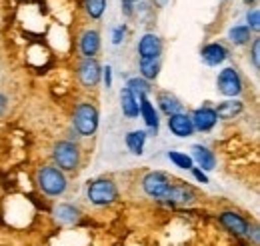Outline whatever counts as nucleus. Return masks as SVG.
<instances>
[{"mask_svg":"<svg viewBox=\"0 0 260 246\" xmlns=\"http://www.w3.org/2000/svg\"><path fill=\"white\" fill-rule=\"evenodd\" d=\"M220 222H222V226L226 230L234 232V234H246L248 232V222L240 214H236V212H222Z\"/></svg>","mask_w":260,"mask_h":246,"instance_id":"13","label":"nucleus"},{"mask_svg":"<svg viewBox=\"0 0 260 246\" xmlns=\"http://www.w3.org/2000/svg\"><path fill=\"white\" fill-rule=\"evenodd\" d=\"M106 8V0H86V12L90 18H100Z\"/></svg>","mask_w":260,"mask_h":246,"instance_id":"26","label":"nucleus"},{"mask_svg":"<svg viewBox=\"0 0 260 246\" xmlns=\"http://www.w3.org/2000/svg\"><path fill=\"white\" fill-rule=\"evenodd\" d=\"M158 106L166 116H172V114H178L182 112V102L170 93H160L158 94Z\"/></svg>","mask_w":260,"mask_h":246,"instance_id":"15","label":"nucleus"},{"mask_svg":"<svg viewBox=\"0 0 260 246\" xmlns=\"http://www.w3.org/2000/svg\"><path fill=\"white\" fill-rule=\"evenodd\" d=\"M168 158L178 166V168H184V170H188V168H192V158L188 156V154H184V152H176V150H170L168 152Z\"/></svg>","mask_w":260,"mask_h":246,"instance_id":"24","label":"nucleus"},{"mask_svg":"<svg viewBox=\"0 0 260 246\" xmlns=\"http://www.w3.org/2000/svg\"><path fill=\"white\" fill-rule=\"evenodd\" d=\"M228 38L234 42V44H246L250 40V28L248 26H234L228 32Z\"/></svg>","mask_w":260,"mask_h":246,"instance_id":"23","label":"nucleus"},{"mask_svg":"<svg viewBox=\"0 0 260 246\" xmlns=\"http://www.w3.org/2000/svg\"><path fill=\"white\" fill-rule=\"evenodd\" d=\"M200 56H202V60L206 62L208 66H218V64H222L228 58V50L222 44L212 42V44H206L202 48V54Z\"/></svg>","mask_w":260,"mask_h":246,"instance_id":"12","label":"nucleus"},{"mask_svg":"<svg viewBox=\"0 0 260 246\" xmlns=\"http://www.w3.org/2000/svg\"><path fill=\"white\" fill-rule=\"evenodd\" d=\"M142 186H144V192L152 198H162L170 186L168 176L162 172H148L144 178H142Z\"/></svg>","mask_w":260,"mask_h":246,"instance_id":"6","label":"nucleus"},{"mask_svg":"<svg viewBox=\"0 0 260 246\" xmlns=\"http://www.w3.org/2000/svg\"><path fill=\"white\" fill-rule=\"evenodd\" d=\"M130 2H132V0H130Z\"/></svg>","mask_w":260,"mask_h":246,"instance_id":"35","label":"nucleus"},{"mask_svg":"<svg viewBox=\"0 0 260 246\" xmlns=\"http://www.w3.org/2000/svg\"><path fill=\"white\" fill-rule=\"evenodd\" d=\"M52 156H54V162L58 164L60 170H74L78 166V162H80L78 146L68 142V140H62V142L54 144Z\"/></svg>","mask_w":260,"mask_h":246,"instance_id":"4","label":"nucleus"},{"mask_svg":"<svg viewBox=\"0 0 260 246\" xmlns=\"http://www.w3.org/2000/svg\"><path fill=\"white\" fill-rule=\"evenodd\" d=\"M122 36H124V28H116V30H114V38H112V42H114V44H120Z\"/></svg>","mask_w":260,"mask_h":246,"instance_id":"31","label":"nucleus"},{"mask_svg":"<svg viewBox=\"0 0 260 246\" xmlns=\"http://www.w3.org/2000/svg\"><path fill=\"white\" fill-rule=\"evenodd\" d=\"M190 158L196 160V162H198V166H200V168H204V170H212V168H214V164H216L214 154L210 152L208 148L200 146V144H194V146H192V156H190Z\"/></svg>","mask_w":260,"mask_h":246,"instance_id":"16","label":"nucleus"},{"mask_svg":"<svg viewBox=\"0 0 260 246\" xmlns=\"http://www.w3.org/2000/svg\"><path fill=\"white\" fill-rule=\"evenodd\" d=\"M72 120H74V126L80 136H92L98 128V110L92 104L82 102L76 106Z\"/></svg>","mask_w":260,"mask_h":246,"instance_id":"2","label":"nucleus"},{"mask_svg":"<svg viewBox=\"0 0 260 246\" xmlns=\"http://www.w3.org/2000/svg\"><path fill=\"white\" fill-rule=\"evenodd\" d=\"M246 20H248V28H254V30H258V26H260V12H258V8H254L252 12H248V14H246Z\"/></svg>","mask_w":260,"mask_h":246,"instance_id":"27","label":"nucleus"},{"mask_svg":"<svg viewBox=\"0 0 260 246\" xmlns=\"http://www.w3.org/2000/svg\"><path fill=\"white\" fill-rule=\"evenodd\" d=\"M128 88L130 93L134 94V96H142V94H148L150 90V86H148V82L144 80V78H130L128 80Z\"/></svg>","mask_w":260,"mask_h":246,"instance_id":"25","label":"nucleus"},{"mask_svg":"<svg viewBox=\"0 0 260 246\" xmlns=\"http://www.w3.org/2000/svg\"><path fill=\"white\" fill-rule=\"evenodd\" d=\"M158 72H160V62H158V58H154V60H140V74H142L144 80L156 78Z\"/></svg>","mask_w":260,"mask_h":246,"instance_id":"22","label":"nucleus"},{"mask_svg":"<svg viewBox=\"0 0 260 246\" xmlns=\"http://www.w3.org/2000/svg\"><path fill=\"white\" fill-rule=\"evenodd\" d=\"M38 186L48 196H60L66 190V176L56 166H44L38 170Z\"/></svg>","mask_w":260,"mask_h":246,"instance_id":"1","label":"nucleus"},{"mask_svg":"<svg viewBox=\"0 0 260 246\" xmlns=\"http://www.w3.org/2000/svg\"><path fill=\"white\" fill-rule=\"evenodd\" d=\"M192 172H194V178H196V180H200L202 184H206V182H208V178H206V174H204V172H202L200 168H194Z\"/></svg>","mask_w":260,"mask_h":246,"instance_id":"30","label":"nucleus"},{"mask_svg":"<svg viewBox=\"0 0 260 246\" xmlns=\"http://www.w3.org/2000/svg\"><path fill=\"white\" fill-rule=\"evenodd\" d=\"M54 214L58 218V222L74 224V222L78 220V214H80V212H78L74 206H70V204H60V206L54 208Z\"/></svg>","mask_w":260,"mask_h":246,"instance_id":"21","label":"nucleus"},{"mask_svg":"<svg viewBox=\"0 0 260 246\" xmlns=\"http://www.w3.org/2000/svg\"><path fill=\"white\" fill-rule=\"evenodd\" d=\"M216 84H218V93L224 96H238L242 93V80L234 68H224L218 74Z\"/></svg>","mask_w":260,"mask_h":246,"instance_id":"5","label":"nucleus"},{"mask_svg":"<svg viewBox=\"0 0 260 246\" xmlns=\"http://www.w3.org/2000/svg\"><path fill=\"white\" fill-rule=\"evenodd\" d=\"M162 52V42L156 34H144L138 42V54L140 60H154Z\"/></svg>","mask_w":260,"mask_h":246,"instance_id":"7","label":"nucleus"},{"mask_svg":"<svg viewBox=\"0 0 260 246\" xmlns=\"http://www.w3.org/2000/svg\"><path fill=\"white\" fill-rule=\"evenodd\" d=\"M214 112H216V118L230 120V118H234L242 112V102L240 100H224V102L218 104V108Z\"/></svg>","mask_w":260,"mask_h":246,"instance_id":"17","label":"nucleus"},{"mask_svg":"<svg viewBox=\"0 0 260 246\" xmlns=\"http://www.w3.org/2000/svg\"><path fill=\"white\" fill-rule=\"evenodd\" d=\"M252 62H254V68H260V40L256 38L254 44H252Z\"/></svg>","mask_w":260,"mask_h":246,"instance_id":"28","label":"nucleus"},{"mask_svg":"<svg viewBox=\"0 0 260 246\" xmlns=\"http://www.w3.org/2000/svg\"><path fill=\"white\" fill-rule=\"evenodd\" d=\"M144 142H146V132H142V130H132L126 134V146L132 154H142Z\"/></svg>","mask_w":260,"mask_h":246,"instance_id":"20","label":"nucleus"},{"mask_svg":"<svg viewBox=\"0 0 260 246\" xmlns=\"http://www.w3.org/2000/svg\"><path fill=\"white\" fill-rule=\"evenodd\" d=\"M120 106H122V112L128 118H134V116L140 114V110H138V98L130 93L128 88H122L120 90Z\"/></svg>","mask_w":260,"mask_h":246,"instance_id":"18","label":"nucleus"},{"mask_svg":"<svg viewBox=\"0 0 260 246\" xmlns=\"http://www.w3.org/2000/svg\"><path fill=\"white\" fill-rule=\"evenodd\" d=\"M190 120H192V126H194V130H200V132H206V130H210V128H214V124H216V112L212 110V108H208V106H202V108H198L194 110V114L190 116Z\"/></svg>","mask_w":260,"mask_h":246,"instance_id":"10","label":"nucleus"},{"mask_svg":"<svg viewBox=\"0 0 260 246\" xmlns=\"http://www.w3.org/2000/svg\"><path fill=\"white\" fill-rule=\"evenodd\" d=\"M168 128H170L172 134H176L180 138H186V136H190L194 132V126H192L190 116L184 114V112H178V114L168 116Z\"/></svg>","mask_w":260,"mask_h":246,"instance_id":"9","label":"nucleus"},{"mask_svg":"<svg viewBox=\"0 0 260 246\" xmlns=\"http://www.w3.org/2000/svg\"><path fill=\"white\" fill-rule=\"evenodd\" d=\"M122 6H124V12H126V14H132V8H130V0H124V2H122Z\"/></svg>","mask_w":260,"mask_h":246,"instance_id":"32","label":"nucleus"},{"mask_svg":"<svg viewBox=\"0 0 260 246\" xmlns=\"http://www.w3.org/2000/svg\"><path fill=\"white\" fill-rule=\"evenodd\" d=\"M244 2H248V4H250V2H254V0H244Z\"/></svg>","mask_w":260,"mask_h":246,"instance_id":"34","label":"nucleus"},{"mask_svg":"<svg viewBox=\"0 0 260 246\" xmlns=\"http://www.w3.org/2000/svg\"><path fill=\"white\" fill-rule=\"evenodd\" d=\"M100 48V34L96 30H86L80 38V50L86 58H94Z\"/></svg>","mask_w":260,"mask_h":246,"instance_id":"14","label":"nucleus"},{"mask_svg":"<svg viewBox=\"0 0 260 246\" xmlns=\"http://www.w3.org/2000/svg\"><path fill=\"white\" fill-rule=\"evenodd\" d=\"M136 98H138V110H140L144 122H146V126L156 134V132H158V112L154 110V106H152V102L148 100L146 94L136 96Z\"/></svg>","mask_w":260,"mask_h":246,"instance_id":"11","label":"nucleus"},{"mask_svg":"<svg viewBox=\"0 0 260 246\" xmlns=\"http://www.w3.org/2000/svg\"><path fill=\"white\" fill-rule=\"evenodd\" d=\"M100 64H98L94 58H84L82 64L78 66V78H80V82L84 84V86H88V88H92V86H96L98 80H100Z\"/></svg>","mask_w":260,"mask_h":246,"instance_id":"8","label":"nucleus"},{"mask_svg":"<svg viewBox=\"0 0 260 246\" xmlns=\"http://www.w3.org/2000/svg\"><path fill=\"white\" fill-rule=\"evenodd\" d=\"M104 84H106V88L112 86V68L110 66L104 68Z\"/></svg>","mask_w":260,"mask_h":246,"instance_id":"29","label":"nucleus"},{"mask_svg":"<svg viewBox=\"0 0 260 246\" xmlns=\"http://www.w3.org/2000/svg\"><path fill=\"white\" fill-rule=\"evenodd\" d=\"M162 198L164 200H168V202H188V200L192 198V192H190L186 186L170 184Z\"/></svg>","mask_w":260,"mask_h":246,"instance_id":"19","label":"nucleus"},{"mask_svg":"<svg viewBox=\"0 0 260 246\" xmlns=\"http://www.w3.org/2000/svg\"><path fill=\"white\" fill-rule=\"evenodd\" d=\"M118 192H116V186L112 180H106V178H100L94 180L92 184L88 186V200L96 206H106V204H112L116 200Z\"/></svg>","mask_w":260,"mask_h":246,"instance_id":"3","label":"nucleus"},{"mask_svg":"<svg viewBox=\"0 0 260 246\" xmlns=\"http://www.w3.org/2000/svg\"><path fill=\"white\" fill-rule=\"evenodd\" d=\"M4 108H6V98H4L2 94H0V114L4 112Z\"/></svg>","mask_w":260,"mask_h":246,"instance_id":"33","label":"nucleus"}]
</instances>
